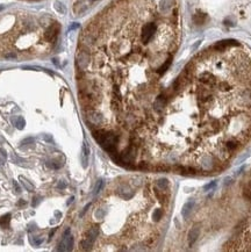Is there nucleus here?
<instances>
[{
  "instance_id": "1",
  "label": "nucleus",
  "mask_w": 251,
  "mask_h": 252,
  "mask_svg": "<svg viewBox=\"0 0 251 252\" xmlns=\"http://www.w3.org/2000/svg\"><path fill=\"white\" fill-rule=\"evenodd\" d=\"M93 137L95 138L100 145L109 153L116 152V146L119 144V135L113 131H106L104 129H98L93 131Z\"/></svg>"
},
{
  "instance_id": "2",
  "label": "nucleus",
  "mask_w": 251,
  "mask_h": 252,
  "mask_svg": "<svg viewBox=\"0 0 251 252\" xmlns=\"http://www.w3.org/2000/svg\"><path fill=\"white\" fill-rule=\"evenodd\" d=\"M157 33V24L155 22H148L145 23L142 28L141 31V41L144 44H148L156 35Z\"/></svg>"
},
{
  "instance_id": "3",
  "label": "nucleus",
  "mask_w": 251,
  "mask_h": 252,
  "mask_svg": "<svg viewBox=\"0 0 251 252\" xmlns=\"http://www.w3.org/2000/svg\"><path fill=\"white\" fill-rule=\"evenodd\" d=\"M72 246H73V237L70 235V229H68L65 231V235L63 237V241L62 243L58 245L57 250L58 251H71L72 250Z\"/></svg>"
},
{
  "instance_id": "4",
  "label": "nucleus",
  "mask_w": 251,
  "mask_h": 252,
  "mask_svg": "<svg viewBox=\"0 0 251 252\" xmlns=\"http://www.w3.org/2000/svg\"><path fill=\"white\" fill-rule=\"evenodd\" d=\"M87 122L92 126H101L104 123V117L99 112L90 111L87 113Z\"/></svg>"
},
{
  "instance_id": "5",
  "label": "nucleus",
  "mask_w": 251,
  "mask_h": 252,
  "mask_svg": "<svg viewBox=\"0 0 251 252\" xmlns=\"http://www.w3.org/2000/svg\"><path fill=\"white\" fill-rule=\"evenodd\" d=\"M58 31H59V26H58V24H51V26L46 30V33H44V39H46V41H48V42H52V41L56 39Z\"/></svg>"
},
{
  "instance_id": "6",
  "label": "nucleus",
  "mask_w": 251,
  "mask_h": 252,
  "mask_svg": "<svg viewBox=\"0 0 251 252\" xmlns=\"http://www.w3.org/2000/svg\"><path fill=\"white\" fill-rule=\"evenodd\" d=\"M200 166L202 171H212L215 167V161L210 156H205L200 161Z\"/></svg>"
},
{
  "instance_id": "7",
  "label": "nucleus",
  "mask_w": 251,
  "mask_h": 252,
  "mask_svg": "<svg viewBox=\"0 0 251 252\" xmlns=\"http://www.w3.org/2000/svg\"><path fill=\"white\" fill-rule=\"evenodd\" d=\"M199 232H200V228L197 227V226H194L192 229L190 230V232H188V245H190V246H192V245L197 242V238H198V236H199Z\"/></svg>"
},
{
  "instance_id": "8",
  "label": "nucleus",
  "mask_w": 251,
  "mask_h": 252,
  "mask_svg": "<svg viewBox=\"0 0 251 252\" xmlns=\"http://www.w3.org/2000/svg\"><path fill=\"white\" fill-rule=\"evenodd\" d=\"M240 46V43L237 41H234V40H226V41H220L217 42L214 48L217 49V50H222L225 48H228V46Z\"/></svg>"
},
{
  "instance_id": "9",
  "label": "nucleus",
  "mask_w": 251,
  "mask_h": 252,
  "mask_svg": "<svg viewBox=\"0 0 251 252\" xmlns=\"http://www.w3.org/2000/svg\"><path fill=\"white\" fill-rule=\"evenodd\" d=\"M171 63H172V56H169L166 59H165V62L160 65L159 68L157 69V73L162 76V74H164L165 72H166V70L170 68V65H171Z\"/></svg>"
},
{
  "instance_id": "10",
  "label": "nucleus",
  "mask_w": 251,
  "mask_h": 252,
  "mask_svg": "<svg viewBox=\"0 0 251 252\" xmlns=\"http://www.w3.org/2000/svg\"><path fill=\"white\" fill-rule=\"evenodd\" d=\"M98 233H99V229H98V228H91V229H90L89 231H87V232H86L85 239H87L89 242L93 243V242H94V239L97 238Z\"/></svg>"
},
{
  "instance_id": "11",
  "label": "nucleus",
  "mask_w": 251,
  "mask_h": 252,
  "mask_svg": "<svg viewBox=\"0 0 251 252\" xmlns=\"http://www.w3.org/2000/svg\"><path fill=\"white\" fill-rule=\"evenodd\" d=\"M193 207H194V201L193 200H190L188 202H186L183 207V210H182V214H183L184 217H187L188 215H190V213H191V210L193 209Z\"/></svg>"
},
{
  "instance_id": "12",
  "label": "nucleus",
  "mask_w": 251,
  "mask_h": 252,
  "mask_svg": "<svg viewBox=\"0 0 251 252\" xmlns=\"http://www.w3.org/2000/svg\"><path fill=\"white\" fill-rule=\"evenodd\" d=\"M206 19H207V15L202 12H197L193 16V20L197 24H204L206 22Z\"/></svg>"
},
{
  "instance_id": "13",
  "label": "nucleus",
  "mask_w": 251,
  "mask_h": 252,
  "mask_svg": "<svg viewBox=\"0 0 251 252\" xmlns=\"http://www.w3.org/2000/svg\"><path fill=\"white\" fill-rule=\"evenodd\" d=\"M89 156H90V148H89V144L87 142H84V145H83V163H84V166L86 167L87 166V161H89Z\"/></svg>"
},
{
  "instance_id": "14",
  "label": "nucleus",
  "mask_w": 251,
  "mask_h": 252,
  "mask_svg": "<svg viewBox=\"0 0 251 252\" xmlns=\"http://www.w3.org/2000/svg\"><path fill=\"white\" fill-rule=\"evenodd\" d=\"M156 185L159 188V191H166L167 187H169V181H167V179H159L156 183Z\"/></svg>"
},
{
  "instance_id": "15",
  "label": "nucleus",
  "mask_w": 251,
  "mask_h": 252,
  "mask_svg": "<svg viewBox=\"0 0 251 252\" xmlns=\"http://www.w3.org/2000/svg\"><path fill=\"white\" fill-rule=\"evenodd\" d=\"M13 123L15 124V127H16L18 129H22L23 127L26 126V122H24L23 117H21V116L16 117V119H13Z\"/></svg>"
},
{
  "instance_id": "16",
  "label": "nucleus",
  "mask_w": 251,
  "mask_h": 252,
  "mask_svg": "<svg viewBox=\"0 0 251 252\" xmlns=\"http://www.w3.org/2000/svg\"><path fill=\"white\" fill-rule=\"evenodd\" d=\"M92 244H93V243L89 242L87 239H85V238H84V239L80 242V249H82V250H85V251H87V250H91Z\"/></svg>"
},
{
  "instance_id": "17",
  "label": "nucleus",
  "mask_w": 251,
  "mask_h": 252,
  "mask_svg": "<svg viewBox=\"0 0 251 252\" xmlns=\"http://www.w3.org/2000/svg\"><path fill=\"white\" fill-rule=\"evenodd\" d=\"M162 216H163V210L162 209H156L154 211V214H152L154 221H159L160 218H162Z\"/></svg>"
},
{
  "instance_id": "18",
  "label": "nucleus",
  "mask_w": 251,
  "mask_h": 252,
  "mask_svg": "<svg viewBox=\"0 0 251 252\" xmlns=\"http://www.w3.org/2000/svg\"><path fill=\"white\" fill-rule=\"evenodd\" d=\"M20 179L22 180L23 186H24V187H26V188H27V189H28L29 192H31V191L34 189V186H33L31 183H29V181H28V180H26V179H23L22 177H20Z\"/></svg>"
},
{
  "instance_id": "19",
  "label": "nucleus",
  "mask_w": 251,
  "mask_h": 252,
  "mask_svg": "<svg viewBox=\"0 0 251 252\" xmlns=\"http://www.w3.org/2000/svg\"><path fill=\"white\" fill-rule=\"evenodd\" d=\"M9 220H11V215L7 214V215L4 216L2 218H0V224H1L2 227H5V226H7V223L9 222Z\"/></svg>"
},
{
  "instance_id": "20",
  "label": "nucleus",
  "mask_w": 251,
  "mask_h": 252,
  "mask_svg": "<svg viewBox=\"0 0 251 252\" xmlns=\"http://www.w3.org/2000/svg\"><path fill=\"white\" fill-rule=\"evenodd\" d=\"M102 186H104V181H102V180H99L98 183H97V186H95V188H94V194H98V193L100 192V189L102 188Z\"/></svg>"
},
{
  "instance_id": "21",
  "label": "nucleus",
  "mask_w": 251,
  "mask_h": 252,
  "mask_svg": "<svg viewBox=\"0 0 251 252\" xmlns=\"http://www.w3.org/2000/svg\"><path fill=\"white\" fill-rule=\"evenodd\" d=\"M43 242V237H40V238H36L35 239V245H40L41 243Z\"/></svg>"
},
{
  "instance_id": "22",
  "label": "nucleus",
  "mask_w": 251,
  "mask_h": 252,
  "mask_svg": "<svg viewBox=\"0 0 251 252\" xmlns=\"http://www.w3.org/2000/svg\"><path fill=\"white\" fill-rule=\"evenodd\" d=\"M215 185H216V183H215V181H213V183H208L207 186H205V189H206V191H208L209 188H212V187H213V186H215Z\"/></svg>"
},
{
  "instance_id": "23",
  "label": "nucleus",
  "mask_w": 251,
  "mask_h": 252,
  "mask_svg": "<svg viewBox=\"0 0 251 252\" xmlns=\"http://www.w3.org/2000/svg\"><path fill=\"white\" fill-rule=\"evenodd\" d=\"M14 186H15V188H16V192H18V193H20L21 191H20V187H19V185H18L16 181H14Z\"/></svg>"
},
{
  "instance_id": "24",
  "label": "nucleus",
  "mask_w": 251,
  "mask_h": 252,
  "mask_svg": "<svg viewBox=\"0 0 251 252\" xmlns=\"http://www.w3.org/2000/svg\"><path fill=\"white\" fill-rule=\"evenodd\" d=\"M65 186H67V185H65V183H62V181H61V183H58V187H59V188H64Z\"/></svg>"
},
{
  "instance_id": "25",
  "label": "nucleus",
  "mask_w": 251,
  "mask_h": 252,
  "mask_svg": "<svg viewBox=\"0 0 251 252\" xmlns=\"http://www.w3.org/2000/svg\"><path fill=\"white\" fill-rule=\"evenodd\" d=\"M230 183H231V178H226V183H225V185H229Z\"/></svg>"
},
{
  "instance_id": "26",
  "label": "nucleus",
  "mask_w": 251,
  "mask_h": 252,
  "mask_svg": "<svg viewBox=\"0 0 251 252\" xmlns=\"http://www.w3.org/2000/svg\"><path fill=\"white\" fill-rule=\"evenodd\" d=\"M33 141H34L33 138H28V139H26V141H23V144H24V143H29V142H33Z\"/></svg>"
},
{
  "instance_id": "27",
  "label": "nucleus",
  "mask_w": 251,
  "mask_h": 252,
  "mask_svg": "<svg viewBox=\"0 0 251 252\" xmlns=\"http://www.w3.org/2000/svg\"><path fill=\"white\" fill-rule=\"evenodd\" d=\"M55 231H56V229H54V230H51V231H50V235H49V238H51V237H52V235H54V232H55Z\"/></svg>"
},
{
  "instance_id": "28",
  "label": "nucleus",
  "mask_w": 251,
  "mask_h": 252,
  "mask_svg": "<svg viewBox=\"0 0 251 252\" xmlns=\"http://www.w3.org/2000/svg\"><path fill=\"white\" fill-rule=\"evenodd\" d=\"M44 138H46V141H51V136H49V135H46V136H44Z\"/></svg>"
},
{
  "instance_id": "29",
  "label": "nucleus",
  "mask_w": 251,
  "mask_h": 252,
  "mask_svg": "<svg viewBox=\"0 0 251 252\" xmlns=\"http://www.w3.org/2000/svg\"><path fill=\"white\" fill-rule=\"evenodd\" d=\"M24 203H26L24 201H20V202H19V205H24Z\"/></svg>"
}]
</instances>
